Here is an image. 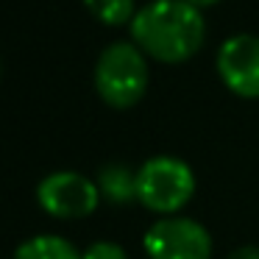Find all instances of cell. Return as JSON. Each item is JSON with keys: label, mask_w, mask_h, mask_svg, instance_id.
<instances>
[{"label": "cell", "mask_w": 259, "mask_h": 259, "mask_svg": "<svg viewBox=\"0 0 259 259\" xmlns=\"http://www.w3.org/2000/svg\"><path fill=\"white\" fill-rule=\"evenodd\" d=\"M131 36L145 56L164 64H179L203 48L206 23L201 9L187 0H153L134 14Z\"/></svg>", "instance_id": "obj_1"}, {"label": "cell", "mask_w": 259, "mask_h": 259, "mask_svg": "<svg viewBox=\"0 0 259 259\" xmlns=\"http://www.w3.org/2000/svg\"><path fill=\"white\" fill-rule=\"evenodd\" d=\"M95 90L112 109H131L148 90L145 53L131 42H114L95 64Z\"/></svg>", "instance_id": "obj_2"}, {"label": "cell", "mask_w": 259, "mask_h": 259, "mask_svg": "<svg viewBox=\"0 0 259 259\" xmlns=\"http://www.w3.org/2000/svg\"><path fill=\"white\" fill-rule=\"evenodd\" d=\"M195 192V176L176 156H153L137 170V198L159 214H173Z\"/></svg>", "instance_id": "obj_3"}, {"label": "cell", "mask_w": 259, "mask_h": 259, "mask_svg": "<svg viewBox=\"0 0 259 259\" xmlns=\"http://www.w3.org/2000/svg\"><path fill=\"white\" fill-rule=\"evenodd\" d=\"M145 253L151 259H209L212 237L198 220L162 218L145 231Z\"/></svg>", "instance_id": "obj_4"}, {"label": "cell", "mask_w": 259, "mask_h": 259, "mask_svg": "<svg viewBox=\"0 0 259 259\" xmlns=\"http://www.w3.org/2000/svg\"><path fill=\"white\" fill-rule=\"evenodd\" d=\"M36 198H39V206L48 214L70 220V218H87V214L95 212L101 190L87 176L73 173V170H59V173H51L39 181Z\"/></svg>", "instance_id": "obj_5"}, {"label": "cell", "mask_w": 259, "mask_h": 259, "mask_svg": "<svg viewBox=\"0 0 259 259\" xmlns=\"http://www.w3.org/2000/svg\"><path fill=\"white\" fill-rule=\"evenodd\" d=\"M220 81L240 98H259V36L237 34L218 51Z\"/></svg>", "instance_id": "obj_6"}, {"label": "cell", "mask_w": 259, "mask_h": 259, "mask_svg": "<svg viewBox=\"0 0 259 259\" xmlns=\"http://www.w3.org/2000/svg\"><path fill=\"white\" fill-rule=\"evenodd\" d=\"M14 259H81L73 242L56 234H39L25 240L23 245L14 251Z\"/></svg>", "instance_id": "obj_7"}, {"label": "cell", "mask_w": 259, "mask_h": 259, "mask_svg": "<svg viewBox=\"0 0 259 259\" xmlns=\"http://www.w3.org/2000/svg\"><path fill=\"white\" fill-rule=\"evenodd\" d=\"M98 190L112 203H128L131 198H137V173L123 164H109L98 176Z\"/></svg>", "instance_id": "obj_8"}, {"label": "cell", "mask_w": 259, "mask_h": 259, "mask_svg": "<svg viewBox=\"0 0 259 259\" xmlns=\"http://www.w3.org/2000/svg\"><path fill=\"white\" fill-rule=\"evenodd\" d=\"M87 12L103 25H123L131 23L137 14L134 0H84Z\"/></svg>", "instance_id": "obj_9"}, {"label": "cell", "mask_w": 259, "mask_h": 259, "mask_svg": "<svg viewBox=\"0 0 259 259\" xmlns=\"http://www.w3.org/2000/svg\"><path fill=\"white\" fill-rule=\"evenodd\" d=\"M81 259H128V256H125V251L117 242L103 240V242H92V245L81 253Z\"/></svg>", "instance_id": "obj_10"}, {"label": "cell", "mask_w": 259, "mask_h": 259, "mask_svg": "<svg viewBox=\"0 0 259 259\" xmlns=\"http://www.w3.org/2000/svg\"><path fill=\"white\" fill-rule=\"evenodd\" d=\"M229 259H259V245H245V248H237Z\"/></svg>", "instance_id": "obj_11"}, {"label": "cell", "mask_w": 259, "mask_h": 259, "mask_svg": "<svg viewBox=\"0 0 259 259\" xmlns=\"http://www.w3.org/2000/svg\"><path fill=\"white\" fill-rule=\"evenodd\" d=\"M187 3H192L195 9H203V6H214L218 0H187Z\"/></svg>", "instance_id": "obj_12"}]
</instances>
